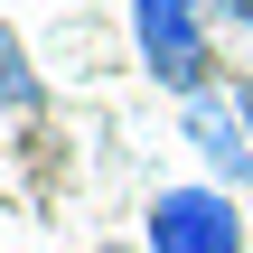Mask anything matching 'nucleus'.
<instances>
[{
	"mask_svg": "<svg viewBox=\"0 0 253 253\" xmlns=\"http://www.w3.org/2000/svg\"><path fill=\"white\" fill-rule=\"evenodd\" d=\"M150 253H244V207L225 188H160L150 197Z\"/></svg>",
	"mask_w": 253,
	"mask_h": 253,
	"instance_id": "nucleus-1",
	"label": "nucleus"
},
{
	"mask_svg": "<svg viewBox=\"0 0 253 253\" xmlns=\"http://www.w3.org/2000/svg\"><path fill=\"white\" fill-rule=\"evenodd\" d=\"M131 28H141V56L169 94H207V19L197 0H131Z\"/></svg>",
	"mask_w": 253,
	"mask_h": 253,
	"instance_id": "nucleus-2",
	"label": "nucleus"
},
{
	"mask_svg": "<svg viewBox=\"0 0 253 253\" xmlns=\"http://www.w3.org/2000/svg\"><path fill=\"white\" fill-rule=\"evenodd\" d=\"M188 131H197V150H207L225 178H253V113H244V103H225V94H188Z\"/></svg>",
	"mask_w": 253,
	"mask_h": 253,
	"instance_id": "nucleus-3",
	"label": "nucleus"
},
{
	"mask_svg": "<svg viewBox=\"0 0 253 253\" xmlns=\"http://www.w3.org/2000/svg\"><path fill=\"white\" fill-rule=\"evenodd\" d=\"M0 103H9V113H28V103H38V75H28V47H19L9 28H0Z\"/></svg>",
	"mask_w": 253,
	"mask_h": 253,
	"instance_id": "nucleus-4",
	"label": "nucleus"
}]
</instances>
